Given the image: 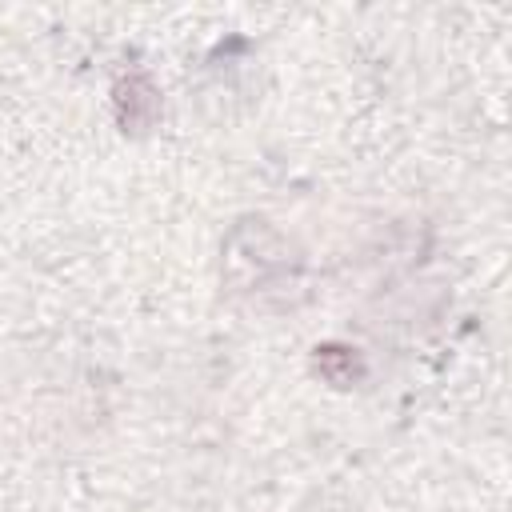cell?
Segmentation results:
<instances>
[{"label": "cell", "instance_id": "obj_1", "mask_svg": "<svg viewBox=\"0 0 512 512\" xmlns=\"http://www.w3.org/2000/svg\"><path fill=\"white\" fill-rule=\"evenodd\" d=\"M224 288L252 304H288L300 288L304 260L268 220L248 216L224 240Z\"/></svg>", "mask_w": 512, "mask_h": 512}, {"label": "cell", "instance_id": "obj_2", "mask_svg": "<svg viewBox=\"0 0 512 512\" xmlns=\"http://www.w3.org/2000/svg\"><path fill=\"white\" fill-rule=\"evenodd\" d=\"M116 120L132 136H144L160 120V92H156V84L144 72L124 76L116 84Z\"/></svg>", "mask_w": 512, "mask_h": 512}, {"label": "cell", "instance_id": "obj_3", "mask_svg": "<svg viewBox=\"0 0 512 512\" xmlns=\"http://www.w3.org/2000/svg\"><path fill=\"white\" fill-rule=\"evenodd\" d=\"M312 364H316V372H320L328 384H336V388H348V384L360 380V372H364L356 348H344V344H320L316 356H312Z\"/></svg>", "mask_w": 512, "mask_h": 512}]
</instances>
